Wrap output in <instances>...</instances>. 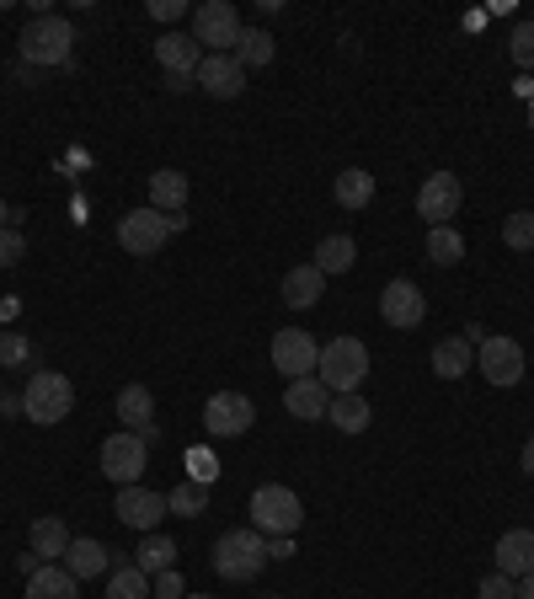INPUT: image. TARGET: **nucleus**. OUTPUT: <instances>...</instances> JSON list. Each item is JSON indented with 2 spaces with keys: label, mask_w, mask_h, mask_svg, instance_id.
<instances>
[{
  "label": "nucleus",
  "mask_w": 534,
  "mask_h": 599,
  "mask_svg": "<svg viewBox=\"0 0 534 599\" xmlns=\"http://www.w3.org/2000/svg\"><path fill=\"white\" fill-rule=\"evenodd\" d=\"M150 461V450H145V439L139 434H112L102 444V477L107 482H118V488H134L139 482V471Z\"/></svg>",
  "instance_id": "10"
},
{
  "label": "nucleus",
  "mask_w": 534,
  "mask_h": 599,
  "mask_svg": "<svg viewBox=\"0 0 534 599\" xmlns=\"http://www.w3.org/2000/svg\"><path fill=\"white\" fill-rule=\"evenodd\" d=\"M459 257H465L459 230H454V225H433V230H427V263H433V268H454Z\"/></svg>",
  "instance_id": "28"
},
{
  "label": "nucleus",
  "mask_w": 534,
  "mask_h": 599,
  "mask_svg": "<svg viewBox=\"0 0 534 599\" xmlns=\"http://www.w3.org/2000/svg\"><path fill=\"white\" fill-rule=\"evenodd\" d=\"M118 418H123V429H139V439H156V391L150 385H123L118 391Z\"/></svg>",
  "instance_id": "18"
},
{
  "label": "nucleus",
  "mask_w": 534,
  "mask_h": 599,
  "mask_svg": "<svg viewBox=\"0 0 534 599\" xmlns=\"http://www.w3.org/2000/svg\"><path fill=\"white\" fill-rule=\"evenodd\" d=\"M27 551H38V557H43V562H59V557H65V551H70V541H76V536H70V530H65V519L59 514H43V519H32V530H27Z\"/></svg>",
  "instance_id": "21"
},
{
  "label": "nucleus",
  "mask_w": 534,
  "mask_h": 599,
  "mask_svg": "<svg viewBox=\"0 0 534 599\" xmlns=\"http://www.w3.org/2000/svg\"><path fill=\"white\" fill-rule=\"evenodd\" d=\"M112 514L123 519L129 530H156L171 509H166V498H160V492H150V488H139V482H134V488H118V498H112Z\"/></svg>",
  "instance_id": "14"
},
{
  "label": "nucleus",
  "mask_w": 534,
  "mask_h": 599,
  "mask_svg": "<svg viewBox=\"0 0 534 599\" xmlns=\"http://www.w3.org/2000/svg\"><path fill=\"white\" fill-rule=\"evenodd\" d=\"M294 557V536H267V562H289Z\"/></svg>",
  "instance_id": "40"
},
{
  "label": "nucleus",
  "mask_w": 534,
  "mask_h": 599,
  "mask_svg": "<svg viewBox=\"0 0 534 599\" xmlns=\"http://www.w3.org/2000/svg\"><path fill=\"white\" fill-rule=\"evenodd\" d=\"M150 17L156 22H177L182 17V0H150Z\"/></svg>",
  "instance_id": "41"
},
{
  "label": "nucleus",
  "mask_w": 534,
  "mask_h": 599,
  "mask_svg": "<svg viewBox=\"0 0 534 599\" xmlns=\"http://www.w3.org/2000/svg\"><path fill=\"white\" fill-rule=\"evenodd\" d=\"M17 49H22V65H70V49H76V28L65 22V17H53V11H43V17H32L22 28V38H17Z\"/></svg>",
  "instance_id": "3"
},
{
  "label": "nucleus",
  "mask_w": 534,
  "mask_h": 599,
  "mask_svg": "<svg viewBox=\"0 0 534 599\" xmlns=\"http://www.w3.org/2000/svg\"><path fill=\"white\" fill-rule=\"evenodd\" d=\"M503 242L507 252H534V209H518V215L503 219Z\"/></svg>",
  "instance_id": "34"
},
{
  "label": "nucleus",
  "mask_w": 534,
  "mask_h": 599,
  "mask_svg": "<svg viewBox=\"0 0 534 599\" xmlns=\"http://www.w3.org/2000/svg\"><path fill=\"white\" fill-rule=\"evenodd\" d=\"M236 59H240V70H263L267 59H273V38H267V28H240Z\"/></svg>",
  "instance_id": "30"
},
{
  "label": "nucleus",
  "mask_w": 534,
  "mask_h": 599,
  "mask_svg": "<svg viewBox=\"0 0 534 599\" xmlns=\"http://www.w3.org/2000/svg\"><path fill=\"white\" fill-rule=\"evenodd\" d=\"M316 359H320V343L310 337V332H299V327L273 332V370H278L284 381H305V375H316Z\"/></svg>",
  "instance_id": "8"
},
{
  "label": "nucleus",
  "mask_w": 534,
  "mask_h": 599,
  "mask_svg": "<svg viewBox=\"0 0 534 599\" xmlns=\"http://www.w3.org/2000/svg\"><path fill=\"white\" fill-rule=\"evenodd\" d=\"M65 568L76 572V578H102V572H112V551L102 541H70Z\"/></svg>",
  "instance_id": "24"
},
{
  "label": "nucleus",
  "mask_w": 534,
  "mask_h": 599,
  "mask_svg": "<svg viewBox=\"0 0 534 599\" xmlns=\"http://www.w3.org/2000/svg\"><path fill=\"white\" fill-rule=\"evenodd\" d=\"M305 524V503L294 488H257L251 492V530L263 536H299Z\"/></svg>",
  "instance_id": "6"
},
{
  "label": "nucleus",
  "mask_w": 534,
  "mask_h": 599,
  "mask_svg": "<svg viewBox=\"0 0 534 599\" xmlns=\"http://www.w3.org/2000/svg\"><path fill=\"white\" fill-rule=\"evenodd\" d=\"M471 359H476V348H471L465 337H444V343L433 348V375H438V381H459V375L471 370Z\"/></svg>",
  "instance_id": "25"
},
{
  "label": "nucleus",
  "mask_w": 534,
  "mask_h": 599,
  "mask_svg": "<svg viewBox=\"0 0 534 599\" xmlns=\"http://www.w3.org/2000/svg\"><path fill=\"white\" fill-rule=\"evenodd\" d=\"M358 263V246H353V236H326V242L316 246V268L332 278V273H347Z\"/></svg>",
  "instance_id": "29"
},
{
  "label": "nucleus",
  "mask_w": 534,
  "mask_h": 599,
  "mask_svg": "<svg viewBox=\"0 0 534 599\" xmlns=\"http://www.w3.org/2000/svg\"><path fill=\"white\" fill-rule=\"evenodd\" d=\"M171 562H177V546L166 541V536H150V541L139 546V562H134V568L160 578V572H171Z\"/></svg>",
  "instance_id": "33"
},
{
  "label": "nucleus",
  "mask_w": 534,
  "mask_h": 599,
  "mask_svg": "<svg viewBox=\"0 0 534 599\" xmlns=\"http://www.w3.org/2000/svg\"><path fill=\"white\" fill-rule=\"evenodd\" d=\"M187 204V171H150V209H160V215H182Z\"/></svg>",
  "instance_id": "22"
},
{
  "label": "nucleus",
  "mask_w": 534,
  "mask_h": 599,
  "mask_svg": "<svg viewBox=\"0 0 534 599\" xmlns=\"http://www.w3.org/2000/svg\"><path fill=\"white\" fill-rule=\"evenodd\" d=\"M27 337H17V332H0V370H11V364H27Z\"/></svg>",
  "instance_id": "37"
},
{
  "label": "nucleus",
  "mask_w": 534,
  "mask_h": 599,
  "mask_svg": "<svg viewBox=\"0 0 534 599\" xmlns=\"http://www.w3.org/2000/svg\"><path fill=\"white\" fill-rule=\"evenodd\" d=\"M156 59H160V70H166V76H177V81H198L204 49H198V38H192V32H160Z\"/></svg>",
  "instance_id": "15"
},
{
  "label": "nucleus",
  "mask_w": 534,
  "mask_h": 599,
  "mask_svg": "<svg viewBox=\"0 0 534 599\" xmlns=\"http://www.w3.org/2000/svg\"><path fill=\"white\" fill-rule=\"evenodd\" d=\"M156 595L160 599H182V572H177V568L160 572V578H156Z\"/></svg>",
  "instance_id": "39"
},
{
  "label": "nucleus",
  "mask_w": 534,
  "mask_h": 599,
  "mask_svg": "<svg viewBox=\"0 0 534 599\" xmlns=\"http://www.w3.org/2000/svg\"><path fill=\"white\" fill-rule=\"evenodd\" d=\"M6 225H17V215H11V204L0 198V230H6Z\"/></svg>",
  "instance_id": "45"
},
{
  "label": "nucleus",
  "mask_w": 534,
  "mask_h": 599,
  "mask_svg": "<svg viewBox=\"0 0 534 599\" xmlns=\"http://www.w3.org/2000/svg\"><path fill=\"white\" fill-rule=\"evenodd\" d=\"M107 599H150V572H139L129 562V568H112V578H107Z\"/></svg>",
  "instance_id": "31"
},
{
  "label": "nucleus",
  "mask_w": 534,
  "mask_h": 599,
  "mask_svg": "<svg viewBox=\"0 0 534 599\" xmlns=\"http://www.w3.org/2000/svg\"><path fill=\"white\" fill-rule=\"evenodd\" d=\"M198 81H204V91H209V97L230 102V97H240V91H246V70H240L236 55H204V65H198Z\"/></svg>",
  "instance_id": "16"
},
{
  "label": "nucleus",
  "mask_w": 534,
  "mask_h": 599,
  "mask_svg": "<svg viewBox=\"0 0 534 599\" xmlns=\"http://www.w3.org/2000/svg\"><path fill=\"white\" fill-rule=\"evenodd\" d=\"M369 375V348H364V337H332V343H320V359H316V381L332 391V396H347V391H358Z\"/></svg>",
  "instance_id": "1"
},
{
  "label": "nucleus",
  "mask_w": 534,
  "mask_h": 599,
  "mask_svg": "<svg viewBox=\"0 0 534 599\" xmlns=\"http://www.w3.org/2000/svg\"><path fill=\"white\" fill-rule=\"evenodd\" d=\"M379 316H385L390 327H400V332L423 327V316H427L423 289H417L412 278H390V284L379 289Z\"/></svg>",
  "instance_id": "12"
},
{
  "label": "nucleus",
  "mask_w": 534,
  "mask_h": 599,
  "mask_svg": "<svg viewBox=\"0 0 534 599\" xmlns=\"http://www.w3.org/2000/svg\"><path fill=\"white\" fill-rule=\"evenodd\" d=\"M257 423V407H251V396H240V391H219L204 402V429L214 439H240L246 429Z\"/></svg>",
  "instance_id": "9"
},
{
  "label": "nucleus",
  "mask_w": 534,
  "mask_h": 599,
  "mask_svg": "<svg viewBox=\"0 0 534 599\" xmlns=\"http://www.w3.org/2000/svg\"><path fill=\"white\" fill-rule=\"evenodd\" d=\"M204 503H209V488H204V482H177V488L166 492V509L182 514V519H198Z\"/></svg>",
  "instance_id": "32"
},
{
  "label": "nucleus",
  "mask_w": 534,
  "mask_h": 599,
  "mask_svg": "<svg viewBox=\"0 0 534 599\" xmlns=\"http://www.w3.org/2000/svg\"><path fill=\"white\" fill-rule=\"evenodd\" d=\"M481 599H518V583L503 578V572H492V578H481Z\"/></svg>",
  "instance_id": "38"
},
{
  "label": "nucleus",
  "mask_w": 534,
  "mask_h": 599,
  "mask_svg": "<svg viewBox=\"0 0 534 599\" xmlns=\"http://www.w3.org/2000/svg\"><path fill=\"white\" fill-rule=\"evenodd\" d=\"M76 407V385L65 381V375H53V370H38L22 391V412L27 423H38V429H53V423H65Z\"/></svg>",
  "instance_id": "5"
},
{
  "label": "nucleus",
  "mask_w": 534,
  "mask_h": 599,
  "mask_svg": "<svg viewBox=\"0 0 534 599\" xmlns=\"http://www.w3.org/2000/svg\"><path fill=\"white\" fill-rule=\"evenodd\" d=\"M492 557H497V572H503V578H513V583L530 578L534 572V530H507Z\"/></svg>",
  "instance_id": "19"
},
{
  "label": "nucleus",
  "mask_w": 534,
  "mask_h": 599,
  "mask_svg": "<svg viewBox=\"0 0 534 599\" xmlns=\"http://www.w3.org/2000/svg\"><path fill=\"white\" fill-rule=\"evenodd\" d=\"M192 38H198V49H209V55H236L240 11L230 0H204V6L192 11Z\"/></svg>",
  "instance_id": "7"
},
{
  "label": "nucleus",
  "mask_w": 534,
  "mask_h": 599,
  "mask_svg": "<svg viewBox=\"0 0 534 599\" xmlns=\"http://www.w3.org/2000/svg\"><path fill=\"white\" fill-rule=\"evenodd\" d=\"M524 477H534V434L524 439Z\"/></svg>",
  "instance_id": "43"
},
{
  "label": "nucleus",
  "mask_w": 534,
  "mask_h": 599,
  "mask_svg": "<svg viewBox=\"0 0 534 599\" xmlns=\"http://www.w3.org/2000/svg\"><path fill=\"white\" fill-rule=\"evenodd\" d=\"M38 568H49V562H43L38 551H27V557H17V572H22V578H32Z\"/></svg>",
  "instance_id": "42"
},
{
  "label": "nucleus",
  "mask_w": 534,
  "mask_h": 599,
  "mask_svg": "<svg viewBox=\"0 0 534 599\" xmlns=\"http://www.w3.org/2000/svg\"><path fill=\"white\" fill-rule=\"evenodd\" d=\"M187 599H209V595H187Z\"/></svg>",
  "instance_id": "46"
},
{
  "label": "nucleus",
  "mask_w": 534,
  "mask_h": 599,
  "mask_svg": "<svg viewBox=\"0 0 534 599\" xmlns=\"http://www.w3.org/2000/svg\"><path fill=\"white\" fill-rule=\"evenodd\" d=\"M182 225H187V215H160V209L145 204V209H129V215L118 219V246H123L129 257H156Z\"/></svg>",
  "instance_id": "4"
},
{
  "label": "nucleus",
  "mask_w": 534,
  "mask_h": 599,
  "mask_svg": "<svg viewBox=\"0 0 534 599\" xmlns=\"http://www.w3.org/2000/svg\"><path fill=\"white\" fill-rule=\"evenodd\" d=\"M267 568V536L263 530H225L214 541V572L230 583H251Z\"/></svg>",
  "instance_id": "2"
},
{
  "label": "nucleus",
  "mask_w": 534,
  "mask_h": 599,
  "mask_svg": "<svg viewBox=\"0 0 534 599\" xmlns=\"http://www.w3.org/2000/svg\"><path fill=\"white\" fill-rule=\"evenodd\" d=\"M326 418H332L343 434H364V429L374 423V407L358 396V391H347V396H332V412H326Z\"/></svg>",
  "instance_id": "26"
},
{
  "label": "nucleus",
  "mask_w": 534,
  "mask_h": 599,
  "mask_svg": "<svg viewBox=\"0 0 534 599\" xmlns=\"http://www.w3.org/2000/svg\"><path fill=\"white\" fill-rule=\"evenodd\" d=\"M284 407H289L299 423H320V418L332 412V391H326L316 375H305V381L284 385Z\"/></svg>",
  "instance_id": "17"
},
{
  "label": "nucleus",
  "mask_w": 534,
  "mask_h": 599,
  "mask_svg": "<svg viewBox=\"0 0 534 599\" xmlns=\"http://www.w3.org/2000/svg\"><path fill=\"white\" fill-rule=\"evenodd\" d=\"M459 198H465L459 177H454V171H433L423 188H417V215L427 219V230H433V225H449V219L459 215Z\"/></svg>",
  "instance_id": "11"
},
{
  "label": "nucleus",
  "mask_w": 534,
  "mask_h": 599,
  "mask_svg": "<svg viewBox=\"0 0 534 599\" xmlns=\"http://www.w3.org/2000/svg\"><path fill=\"white\" fill-rule=\"evenodd\" d=\"M320 295H326V273L316 263H299V268L284 273V305L310 311V305H320Z\"/></svg>",
  "instance_id": "20"
},
{
  "label": "nucleus",
  "mask_w": 534,
  "mask_h": 599,
  "mask_svg": "<svg viewBox=\"0 0 534 599\" xmlns=\"http://www.w3.org/2000/svg\"><path fill=\"white\" fill-rule=\"evenodd\" d=\"M337 204L343 209H364L374 198V171H364V166H347V171H337Z\"/></svg>",
  "instance_id": "27"
},
{
  "label": "nucleus",
  "mask_w": 534,
  "mask_h": 599,
  "mask_svg": "<svg viewBox=\"0 0 534 599\" xmlns=\"http://www.w3.org/2000/svg\"><path fill=\"white\" fill-rule=\"evenodd\" d=\"M518 599H534V572L530 578H518Z\"/></svg>",
  "instance_id": "44"
},
{
  "label": "nucleus",
  "mask_w": 534,
  "mask_h": 599,
  "mask_svg": "<svg viewBox=\"0 0 534 599\" xmlns=\"http://www.w3.org/2000/svg\"><path fill=\"white\" fill-rule=\"evenodd\" d=\"M76 572L59 568V562H49V568H38L32 578H27V599H76Z\"/></svg>",
  "instance_id": "23"
},
{
  "label": "nucleus",
  "mask_w": 534,
  "mask_h": 599,
  "mask_svg": "<svg viewBox=\"0 0 534 599\" xmlns=\"http://www.w3.org/2000/svg\"><path fill=\"white\" fill-rule=\"evenodd\" d=\"M481 375H486V385H518L524 381V343L486 337L481 343Z\"/></svg>",
  "instance_id": "13"
},
{
  "label": "nucleus",
  "mask_w": 534,
  "mask_h": 599,
  "mask_svg": "<svg viewBox=\"0 0 534 599\" xmlns=\"http://www.w3.org/2000/svg\"><path fill=\"white\" fill-rule=\"evenodd\" d=\"M22 257H27L22 230H17V225H6V230H0V268H17Z\"/></svg>",
  "instance_id": "36"
},
{
  "label": "nucleus",
  "mask_w": 534,
  "mask_h": 599,
  "mask_svg": "<svg viewBox=\"0 0 534 599\" xmlns=\"http://www.w3.org/2000/svg\"><path fill=\"white\" fill-rule=\"evenodd\" d=\"M267 599H278V595H267Z\"/></svg>",
  "instance_id": "47"
},
{
  "label": "nucleus",
  "mask_w": 534,
  "mask_h": 599,
  "mask_svg": "<svg viewBox=\"0 0 534 599\" xmlns=\"http://www.w3.org/2000/svg\"><path fill=\"white\" fill-rule=\"evenodd\" d=\"M507 55H513V65H518V70H534V17L513 28V38H507Z\"/></svg>",
  "instance_id": "35"
}]
</instances>
